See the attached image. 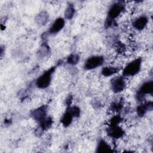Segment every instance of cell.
Here are the masks:
<instances>
[{
    "instance_id": "cell-7",
    "label": "cell",
    "mask_w": 153,
    "mask_h": 153,
    "mask_svg": "<svg viewBox=\"0 0 153 153\" xmlns=\"http://www.w3.org/2000/svg\"><path fill=\"white\" fill-rule=\"evenodd\" d=\"M47 106L42 105L35 109H33L30 114L32 118L39 124L44 120L47 117Z\"/></svg>"
},
{
    "instance_id": "cell-12",
    "label": "cell",
    "mask_w": 153,
    "mask_h": 153,
    "mask_svg": "<svg viewBox=\"0 0 153 153\" xmlns=\"http://www.w3.org/2000/svg\"><path fill=\"white\" fill-rule=\"evenodd\" d=\"M75 118L71 112L69 107H67L66 111L62 115L60 119V122L65 127H67L71 125L72 122L73 118Z\"/></svg>"
},
{
    "instance_id": "cell-5",
    "label": "cell",
    "mask_w": 153,
    "mask_h": 153,
    "mask_svg": "<svg viewBox=\"0 0 153 153\" xmlns=\"http://www.w3.org/2000/svg\"><path fill=\"white\" fill-rule=\"evenodd\" d=\"M125 5L123 1H118L114 3L110 7L108 12L107 18L115 20L117 18L120 14L124 10Z\"/></svg>"
},
{
    "instance_id": "cell-4",
    "label": "cell",
    "mask_w": 153,
    "mask_h": 153,
    "mask_svg": "<svg viewBox=\"0 0 153 153\" xmlns=\"http://www.w3.org/2000/svg\"><path fill=\"white\" fill-rule=\"evenodd\" d=\"M103 62L104 57L102 56H93L85 60L84 68L87 71L93 70L102 66Z\"/></svg>"
},
{
    "instance_id": "cell-20",
    "label": "cell",
    "mask_w": 153,
    "mask_h": 153,
    "mask_svg": "<svg viewBox=\"0 0 153 153\" xmlns=\"http://www.w3.org/2000/svg\"><path fill=\"white\" fill-rule=\"evenodd\" d=\"M123 118H121V116L120 115H115L112 117L110 121H109V126H116V125H119L120 123L122 121Z\"/></svg>"
},
{
    "instance_id": "cell-10",
    "label": "cell",
    "mask_w": 153,
    "mask_h": 153,
    "mask_svg": "<svg viewBox=\"0 0 153 153\" xmlns=\"http://www.w3.org/2000/svg\"><path fill=\"white\" fill-rule=\"evenodd\" d=\"M152 108H153V103L152 101L145 102L137 106L136 112L138 116L143 117L148 111H152Z\"/></svg>"
},
{
    "instance_id": "cell-15",
    "label": "cell",
    "mask_w": 153,
    "mask_h": 153,
    "mask_svg": "<svg viewBox=\"0 0 153 153\" xmlns=\"http://www.w3.org/2000/svg\"><path fill=\"white\" fill-rule=\"evenodd\" d=\"M119 68L114 66H106L102 68L101 74L104 76H109L117 74L119 71Z\"/></svg>"
},
{
    "instance_id": "cell-17",
    "label": "cell",
    "mask_w": 153,
    "mask_h": 153,
    "mask_svg": "<svg viewBox=\"0 0 153 153\" xmlns=\"http://www.w3.org/2000/svg\"><path fill=\"white\" fill-rule=\"evenodd\" d=\"M50 53V48L47 44L43 43L38 51V56L40 58H44L48 56Z\"/></svg>"
},
{
    "instance_id": "cell-14",
    "label": "cell",
    "mask_w": 153,
    "mask_h": 153,
    "mask_svg": "<svg viewBox=\"0 0 153 153\" xmlns=\"http://www.w3.org/2000/svg\"><path fill=\"white\" fill-rule=\"evenodd\" d=\"M49 16L47 11H42L39 13L35 17V20L36 23L39 26H44L47 24L48 21Z\"/></svg>"
},
{
    "instance_id": "cell-9",
    "label": "cell",
    "mask_w": 153,
    "mask_h": 153,
    "mask_svg": "<svg viewBox=\"0 0 153 153\" xmlns=\"http://www.w3.org/2000/svg\"><path fill=\"white\" fill-rule=\"evenodd\" d=\"M65 25V19L62 17L57 18L50 27L48 33L50 35H54L63 29Z\"/></svg>"
},
{
    "instance_id": "cell-21",
    "label": "cell",
    "mask_w": 153,
    "mask_h": 153,
    "mask_svg": "<svg viewBox=\"0 0 153 153\" xmlns=\"http://www.w3.org/2000/svg\"><path fill=\"white\" fill-rule=\"evenodd\" d=\"M122 108H123V103L121 102H113L110 106L111 110L112 111H114V112L119 111Z\"/></svg>"
},
{
    "instance_id": "cell-2",
    "label": "cell",
    "mask_w": 153,
    "mask_h": 153,
    "mask_svg": "<svg viewBox=\"0 0 153 153\" xmlns=\"http://www.w3.org/2000/svg\"><path fill=\"white\" fill-rule=\"evenodd\" d=\"M142 59L137 57L129 62L123 69V76H133L137 74L140 71Z\"/></svg>"
},
{
    "instance_id": "cell-1",
    "label": "cell",
    "mask_w": 153,
    "mask_h": 153,
    "mask_svg": "<svg viewBox=\"0 0 153 153\" xmlns=\"http://www.w3.org/2000/svg\"><path fill=\"white\" fill-rule=\"evenodd\" d=\"M56 69V67L53 66L49 69L45 71L36 79L35 84L36 87L41 89H45L47 88L51 84L53 74Z\"/></svg>"
},
{
    "instance_id": "cell-19",
    "label": "cell",
    "mask_w": 153,
    "mask_h": 153,
    "mask_svg": "<svg viewBox=\"0 0 153 153\" xmlns=\"http://www.w3.org/2000/svg\"><path fill=\"white\" fill-rule=\"evenodd\" d=\"M79 60V56L76 54H70L66 62L68 64H70L71 65H75L78 63Z\"/></svg>"
},
{
    "instance_id": "cell-18",
    "label": "cell",
    "mask_w": 153,
    "mask_h": 153,
    "mask_svg": "<svg viewBox=\"0 0 153 153\" xmlns=\"http://www.w3.org/2000/svg\"><path fill=\"white\" fill-rule=\"evenodd\" d=\"M53 121L52 118L50 117H47L44 120H43L41 123H39V129L42 131L49 129L53 125Z\"/></svg>"
},
{
    "instance_id": "cell-13",
    "label": "cell",
    "mask_w": 153,
    "mask_h": 153,
    "mask_svg": "<svg viewBox=\"0 0 153 153\" xmlns=\"http://www.w3.org/2000/svg\"><path fill=\"white\" fill-rule=\"evenodd\" d=\"M112 148L111 146L103 139H100L98 142L96 152L97 153H105V152H112Z\"/></svg>"
},
{
    "instance_id": "cell-3",
    "label": "cell",
    "mask_w": 153,
    "mask_h": 153,
    "mask_svg": "<svg viewBox=\"0 0 153 153\" xmlns=\"http://www.w3.org/2000/svg\"><path fill=\"white\" fill-rule=\"evenodd\" d=\"M153 81L149 80L143 82L139 88L136 93V99L138 101L142 102L148 94L152 95Z\"/></svg>"
},
{
    "instance_id": "cell-22",
    "label": "cell",
    "mask_w": 153,
    "mask_h": 153,
    "mask_svg": "<svg viewBox=\"0 0 153 153\" xmlns=\"http://www.w3.org/2000/svg\"><path fill=\"white\" fill-rule=\"evenodd\" d=\"M72 96H69L67 97V99H66V105H67V107L71 106V103H72Z\"/></svg>"
},
{
    "instance_id": "cell-6",
    "label": "cell",
    "mask_w": 153,
    "mask_h": 153,
    "mask_svg": "<svg viewBox=\"0 0 153 153\" xmlns=\"http://www.w3.org/2000/svg\"><path fill=\"white\" fill-rule=\"evenodd\" d=\"M111 87L113 92L115 93H119L123 91L126 87V82L124 76H117L113 78L110 82Z\"/></svg>"
},
{
    "instance_id": "cell-8",
    "label": "cell",
    "mask_w": 153,
    "mask_h": 153,
    "mask_svg": "<svg viewBox=\"0 0 153 153\" xmlns=\"http://www.w3.org/2000/svg\"><path fill=\"white\" fill-rule=\"evenodd\" d=\"M106 133L110 137L118 139L123 137L125 131L119 125L109 126L106 129Z\"/></svg>"
},
{
    "instance_id": "cell-16",
    "label": "cell",
    "mask_w": 153,
    "mask_h": 153,
    "mask_svg": "<svg viewBox=\"0 0 153 153\" xmlns=\"http://www.w3.org/2000/svg\"><path fill=\"white\" fill-rule=\"evenodd\" d=\"M75 12V9L74 5L71 3H69L66 6V8L65 10L64 16L66 19L71 20L73 18Z\"/></svg>"
},
{
    "instance_id": "cell-11",
    "label": "cell",
    "mask_w": 153,
    "mask_h": 153,
    "mask_svg": "<svg viewBox=\"0 0 153 153\" xmlns=\"http://www.w3.org/2000/svg\"><path fill=\"white\" fill-rule=\"evenodd\" d=\"M148 22V17L145 15H142L136 18L133 22L132 25L133 27L136 30H142L146 26Z\"/></svg>"
}]
</instances>
